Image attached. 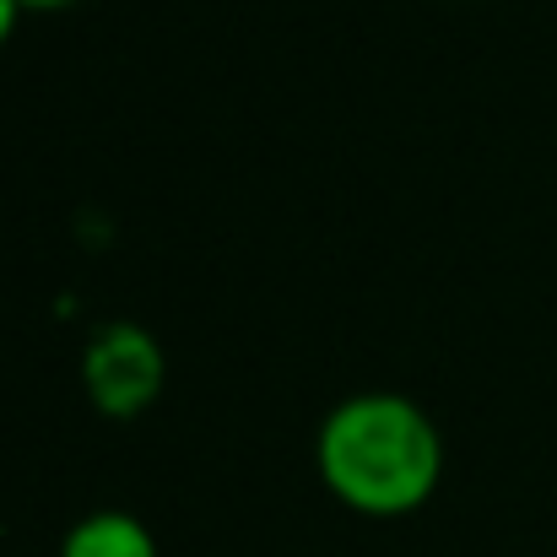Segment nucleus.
I'll list each match as a JSON object with an SVG mask.
<instances>
[{"label": "nucleus", "instance_id": "2", "mask_svg": "<svg viewBox=\"0 0 557 557\" xmlns=\"http://www.w3.org/2000/svg\"><path fill=\"white\" fill-rule=\"evenodd\" d=\"M82 384L103 417H141L163 389V347L141 325H103L87 342Z\"/></svg>", "mask_w": 557, "mask_h": 557}, {"label": "nucleus", "instance_id": "5", "mask_svg": "<svg viewBox=\"0 0 557 557\" xmlns=\"http://www.w3.org/2000/svg\"><path fill=\"white\" fill-rule=\"evenodd\" d=\"M22 11H54V5H71V0H16Z\"/></svg>", "mask_w": 557, "mask_h": 557}, {"label": "nucleus", "instance_id": "3", "mask_svg": "<svg viewBox=\"0 0 557 557\" xmlns=\"http://www.w3.org/2000/svg\"><path fill=\"white\" fill-rule=\"evenodd\" d=\"M60 557H158L152 531L125 515V509H98L87 520H76L60 542Z\"/></svg>", "mask_w": 557, "mask_h": 557}, {"label": "nucleus", "instance_id": "4", "mask_svg": "<svg viewBox=\"0 0 557 557\" xmlns=\"http://www.w3.org/2000/svg\"><path fill=\"white\" fill-rule=\"evenodd\" d=\"M16 11H22L16 0H0V44L11 38V27H16Z\"/></svg>", "mask_w": 557, "mask_h": 557}, {"label": "nucleus", "instance_id": "1", "mask_svg": "<svg viewBox=\"0 0 557 557\" xmlns=\"http://www.w3.org/2000/svg\"><path fill=\"white\" fill-rule=\"evenodd\" d=\"M320 476L358 515H411L444 476V438L406 395H352L320 428Z\"/></svg>", "mask_w": 557, "mask_h": 557}]
</instances>
